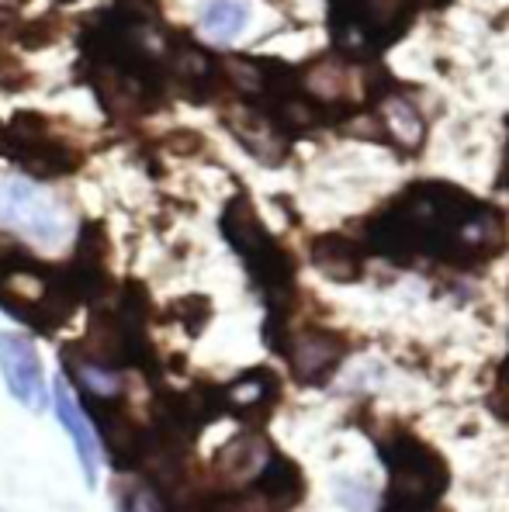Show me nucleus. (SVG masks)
Masks as SVG:
<instances>
[{"mask_svg": "<svg viewBox=\"0 0 509 512\" xmlns=\"http://www.w3.org/2000/svg\"><path fill=\"white\" fill-rule=\"evenodd\" d=\"M368 246L392 260L423 253L454 263H482L503 246V225L489 205L468 198L461 187L416 184L374 218Z\"/></svg>", "mask_w": 509, "mask_h": 512, "instance_id": "1", "label": "nucleus"}, {"mask_svg": "<svg viewBox=\"0 0 509 512\" xmlns=\"http://www.w3.org/2000/svg\"><path fill=\"white\" fill-rule=\"evenodd\" d=\"M381 457L388 464V512H433L444 499L451 474L444 457L409 433H395L381 443Z\"/></svg>", "mask_w": 509, "mask_h": 512, "instance_id": "2", "label": "nucleus"}, {"mask_svg": "<svg viewBox=\"0 0 509 512\" xmlns=\"http://www.w3.org/2000/svg\"><path fill=\"white\" fill-rule=\"evenodd\" d=\"M222 232H226L232 250L246 260L250 274L267 288L271 305L288 301L295 263H291V253L271 239V232L264 229V222H260V215L253 212L246 194H236V198L226 205V212H222Z\"/></svg>", "mask_w": 509, "mask_h": 512, "instance_id": "3", "label": "nucleus"}, {"mask_svg": "<svg viewBox=\"0 0 509 512\" xmlns=\"http://www.w3.org/2000/svg\"><path fill=\"white\" fill-rule=\"evenodd\" d=\"M0 153L11 156L32 177H66L84 167V153L52 128L39 111H18L11 125H0Z\"/></svg>", "mask_w": 509, "mask_h": 512, "instance_id": "4", "label": "nucleus"}, {"mask_svg": "<svg viewBox=\"0 0 509 512\" xmlns=\"http://www.w3.org/2000/svg\"><path fill=\"white\" fill-rule=\"evenodd\" d=\"M0 225L49 246L63 243L70 232V218H66L63 205L52 201L46 191H39L32 180L18 177L0 180Z\"/></svg>", "mask_w": 509, "mask_h": 512, "instance_id": "5", "label": "nucleus"}, {"mask_svg": "<svg viewBox=\"0 0 509 512\" xmlns=\"http://www.w3.org/2000/svg\"><path fill=\"white\" fill-rule=\"evenodd\" d=\"M0 374H4L11 395L18 398L25 409L42 412L49 402V388L42 378V360L35 353L32 340L21 333H0Z\"/></svg>", "mask_w": 509, "mask_h": 512, "instance_id": "6", "label": "nucleus"}, {"mask_svg": "<svg viewBox=\"0 0 509 512\" xmlns=\"http://www.w3.org/2000/svg\"><path fill=\"white\" fill-rule=\"evenodd\" d=\"M343 340L329 329L309 326V329H295V333L284 336L281 353L288 357L291 374L302 384H323L329 374L340 367L343 360Z\"/></svg>", "mask_w": 509, "mask_h": 512, "instance_id": "7", "label": "nucleus"}, {"mask_svg": "<svg viewBox=\"0 0 509 512\" xmlns=\"http://www.w3.org/2000/svg\"><path fill=\"white\" fill-rule=\"evenodd\" d=\"M226 125H229V132L243 142L253 160L267 163V167L284 163L288 142H284L281 128L274 125L271 115H264L260 108H239V111H232V115H226Z\"/></svg>", "mask_w": 509, "mask_h": 512, "instance_id": "8", "label": "nucleus"}, {"mask_svg": "<svg viewBox=\"0 0 509 512\" xmlns=\"http://www.w3.org/2000/svg\"><path fill=\"white\" fill-rule=\"evenodd\" d=\"M52 398H56V416L59 423L66 426V433L73 436V450H77L80 464H84V474L91 485H97V468H101V440L94 436L91 423H87L84 409H80V402L73 398L70 384L59 378L52 384Z\"/></svg>", "mask_w": 509, "mask_h": 512, "instance_id": "9", "label": "nucleus"}, {"mask_svg": "<svg viewBox=\"0 0 509 512\" xmlns=\"http://www.w3.org/2000/svg\"><path fill=\"white\" fill-rule=\"evenodd\" d=\"M281 395L278 374L267 371V367H257V371H246L243 378H236L222 391V402H226V412L239 419H267Z\"/></svg>", "mask_w": 509, "mask_h": 512, "instance_id": "10", "label": "nucleus"}, {"mask_svg": "<svg viewBox=\"0 0 509 512\" xmlns=\"http://www.w3.org/2000/svg\"><path fill=\"white\" fill-rule=\"evenodd\" d=\"M312 263H316L319 274H326L329 281H357L364 270V256L350 243L347 236H336V232H326V236L312 239Z\"/></svg>", "mask_w": 509, "mask_h": 512, "instance_id": "11", "label": "nucleus"}, {"mask_svg": "<svg viewBox=\"0 0 509 512\" xmlns=\"http://www.w3.org/2000/svg\"><path fill=\"white\" fill-rule=\"evenodd\" d=\"M271 461V450L260 436H236L215 457V471L226 481H257Z\"/></svg>", "mask_w": 509, "mask_h": 512, "instance_id": "12", "label": "nucleus"}, {"mask_svg": "<svg viewBox=\"0 0 509 512\" xmlns=\"http://www.w3.org/2000/svg\"><path fill=\"white\" fill-rule=\"evenodd\" d=\"M385 122H388V132H392V139L399 142L402 149H419L426 139V122L423 115L413 108V104L406 101V97H385Z\"/></svg>", "mask_w": 509, "mask_h": 512, "instance_id": "13", "label": "nucleus"}, {"mask_svg": "<svg viewBox=\"0 0 509 512\" xmlns=\"http://www.w3.org/2000/svg\"><path fill=\"white\" fill-rule=\"evenodd\" d=\"M201 28L212 39H236L246 28V4H239V0H208L205 14H201Z\"/></svg>", "mask_w": 509, "mask_h": 512, "instance_id": "14", "label": "nucleus"}, {"mask_svg": "<svg viewBox=\"0 0 509 512\" xmlns=\"http://www.w3.org/2000/svg\"><path fill=\"white\" fill-rule=\"evenodd\" d=\"M59 35H63V21H59L56 14H42V18L14 25V39H18L21 49H46Z\"/></svg>", "mask_w": 509, "mask_h": 512, "instance_id": "15", "label": "nucleus"}, {"mask_svg": "<svg viewBox=\"0 0 509 512\" xmlns=\"http://www.w3.org/2000/svg\"><path fill=\"white\" fill-rule=\"evenodd\" d=\"M305 87L319 97V101H336L343 90V66L336 59H319L316 66H309L305 73Z\"/></svg>", "mask_w": 509, "mask_h": 512, "instance_id": "16", "label": "nucleus"}, {"mask_svg": "<svg viewBox=\"0 0 509 512\" xmlns=\"http://www.w3.org/2000/svg\"><path fill=\"white\" fill-rule=\"evenodd\" d=\"M170 312L177 315V319L184 322V329L191 336H198L201 329H205V322L212 319V305H208V298H201V295H191V298H181L177 301Z\"/></svg>", "mask_w": 509, "mask_h": 512, "instance_id": "17", "label": "nucleus"}, {"mask_svg": "<svg viewBox=\"0 0 509 512\" xmlns=\"http://www.w3.org/2000/svg\"><path fill=\"white\" fill-rule=\"evenodd\" d=\"M336 492H340L336 499H340L350 512H368L371 509V488L361 485V481H340Z\"/></svg>", "mask_w": 509, "mask_h": 512, "instance_id": "18", "label": "nucleus"}, {"mask_svg": "<svg viewBox=\"0 0 509 512\" xmlns=\"http://www.w3.org/2000/svg\"><path fill=\"white\" fill-rule=\"evenodd\" d=\"M118 11L136 21H156L163 14V0H118Z\"/></svg>", "mask_w": 509, "mask_h": 512, "instance_id": "19", "label": "nucleus"}, {"mask_svg": "<svg viewBox=\"0 0 509 512\" xmlns=\"http://www.w3.org/2000/svg\"><path fill=\"white\" fill-rule=\"evenodd\" d=\"M163 146H167L170 153H177V156H191V153H198V149L205 146V139H201L198 132H170L167 139H163Z\"/></svg>", "mask_w": 509, "mask_h": 512, "instance_id": "20", "label": "nucleus"}, {"mask_svg": "<svg viewBox=\"0 0 509 512\" xmlns=\"http://www.w3.org/2000/svg\"><path fill=\"white\" fill-rule=\"evenodd\" d=\"M125 512H163L160 495H156L153 488H136V492H129V499H125Z\"/></svg>", "mask_w": 509, "mask_h": 512, "instance_id": "21", "label": "nucleus"}, {"mask_svg": "<svg viewBox=\"0 0 509 512\" xmlns=\"http://www.w3.org/2000/svg\"><path fill=\"white\" fill-rule=\"evenodd\" d=\"M499 184L509 187V146H506V160H503V173H499Z\"/></svg>", "mask_w": 509, "mask_h": 512, "instance_id": "22", "label": "nucleus"}, {"mask_svg": "<svg viewBox=\"0 0 509 512\" xmlns=\"http://www.w3.org/2000/svg\"><path fill=\"white\" fill-rule=\"evenodd\" d=\"M451 4V0H416V7H444Z\"/></svg>", "mask_w": 509, "mask_h": 512, "instance_id": "23", "label": "nucleus"}, {"mask_svg": "<svg viewBox=\"0 0 509 512\" xmlns=\"http://www.w3.org/2000/svg\"><path fill=\"white\" fill-rule=\"evenodd\" d=\"M0 512H4V509H0Z\"/></svg>", "mask_w": 509, "mask_h": 512, "instance_id": "24", "label": "nucleus"}]
</instances>
